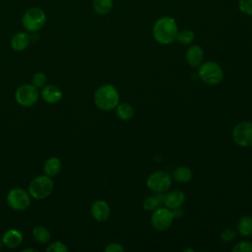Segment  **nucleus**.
Segmentation results:
<instances>
[{
	"instance_id": "1",
	"label": "nucleus",
	"mask_w": 252,
	"mask_h": 252,
	"mask_svg": "<svg viewBox=\"0 0 252 252\" xmlns=\"http://www.w3.org/2000/svg\"><path fill=\"white\" fill-rule=\"evenodd\" d=\"M178 32L177 24L171 17H161L153 27V36L160 44H169L176 40Z\"/></svg>"
},
{
	"instance_id": "2",
	"label": "nucleus",
	"mask_w": 252,
	"mask_h": 252,
	"mask_svg": "<svg viewBox=\"0 0 252 252\" xmlns=\"http://www.w3.org/2000/svg\"><path fill=\"white\" fill-rule=\"evenodd\" d=\"M94 100L99 109L108 111L114 109L119 103V94L112 85H102L95 91Z\"/></svg>"
},
{
	"instance_id": "3",
	"label": "nucleus",
	"mask_w": 252,
	"mask_h": 252,
	"mask_svg": "<svg viewBox=\"0 0 252 252\" xmlns=\"http://www.w3.org/2000/svg\"><path fill=\"white\" fill-rule=\"evenodd\" d=\"M54 183L50 176L44 174L33 178L29 185V193L35 200H42L48 197L53 191Z\"/></svg>"
},
{
	"instance_id": "4",
	"label": "nucleus",
	"mask_w": 252,
	"mask_h": 252,
	"mask_svg": "<svg viewBox=\"0 0 252 252\" xmlns=\"http://www.w3.org/2000/svg\"><path fill=\"white\" fill-rule=\"evenodd\" d=\"M46 23L45 12L38 7L28 9L22 17V25L28 32H37L43 28Z\"/></svg>"
},
{
	"instance_id": "5",
	"label": "nucleus",
	"mask_w": 252,
	"mask_h": 252,
	"mask_svg": "<svg viewBox=\"0 0 252 252\" xmlns=\"http://www.w3.org/2000/svg\"><path fill=\"white\" fill-rule=\"evenodd\" d=\"M198 76L205 84L215 86L222 81L223 72L218 63L208 61L200 66L198 70Z\"/></svg>"
},
{
	"instance_id": "6",
	"label": "nucleus",
	"mask_w": 252,
	"mask_h": 252,
	"mask_svg": "<svg viewBox=\"0 0 252 252\" xmlns=\"http://www.w3.org/2000/svg\"><path fill=\"white\" fill-rule=\"evenodd\" d=\"M232 140L240 147H252V122L242 121L237 123L232 130Z\"/></svg>"
},
{
	"instance_id": "7",
	"label": "nucleus",
	"mask_w": 252,
	"mask_h": 252,
	"mask_svg": "<svg viewBox=\"0 0 252 252\" xmlns=\"http://www.w3.org/2000/svg\"><path fill=\"white\" fill-rule=\"evenodd\" d=\"M146 183L151 191L156 193H164L171 185V178L167 172L158 170L149 175Z\"/></svg>"
},
{
	"instance_id": "8",
	"label": "nucleus",
	"mask_w": 252,
	"mask_h": 252,
	"mask_svg": "<svg viewBox=\"0 0 252 252\" xmlns=\"http://www.w3.org/2000/svg\"><path fill=\"white\" fill-rule=\"evenodd\" d=\"M38 96H39V93L37 88L30 84L21 85L15 93L16 101L24 107H29L33 105L37 101Z\"/></svg>"
},
{
	"instance_id": "9",
	"label": "nucleus",
	"mask_w": 252,
	"mask_h": 252,
	"mask_svg": "<svg viewBox=\"0 0 252 252\" xmlns=\"http://www.w3.org/2000/svg\"><path fill=\"white\" fill-rule=\"evenodd\" d=\"M174 216L170 209L168 208H157L151 217V222L155 229L158 231L167 230L172 222H173Z\"/></svg>"
},
{
	"instance_id": "10",
	"label": "nucleus",
	"mask_w": 252,
	"mask_h": 252,
	"mask_svg": "<svg viewBox=\"0 0 252 252\" xmlns=\"http://www.w3.org/2000/svg\"><path fill=\"white\" fill-rule=\"evenodd\" d=\"M8 205L16 211H24L31 205V195L23 188H13L7 195Z\"/></svg>"
},
{
	"instance_id": "11",
	"label": "nucleus",
	"mask_w": 252,
	"mask_h": 252,
	"mask_svg": "<svg viewBox=\"0 0 252 252\" xmlns=\"http://www.w3.org/2000/svg\"><path fill=\"white\" fill-rule=\"evenodd\" d=\"M92 217L97 221H105L110 216V208L103 200H96L91 207Z\"/></svg>"
},
{
	"instance_id": "12",
	"label": "nucleus",
	"mask_w": 252,
	"mask_h": 252,
	"mask_svg": "<svg viewBox=\"0 0 252 252\" xmlns=\"http://www.w3.org/2000/svg\"><path fill=\"white\" fill-rule=\"evenodd\" d=\"M40 95L42 99L47 103H57L62 98L61 90L54 85H45L41 88Z\"/></svg>"
},
{
	"instance_id": "13",
	"label": "nucleus",
	"mask_w": 252,
	"mask_h": 252,
	"mask_svg": "<svg viewBox=\"0 0 252 252\" xmlns=\"http://www.w3.org/2000/svg\"><path fill=\"white\" fill-rule=\"evenodd\" d=\"M185 58L187 63L191 67H197L199 66L204 58V51L201 46L197 44L191 45L187 50L185 54Z\"/></svg>"
},
{
	"instance_id": "14",
	"label": "nucleus",
	"mask_w": 252,
	"mask_h": 252,
	"mask_svg": "<svg viewBox=\"0 0 252 252\" xmlns=\"http://www.w3.org/2000/svg\"><path fill=\"white\" fill-rule=\"evenodd\" d=\"M185 201V194L180 190H173L164 195L163 204L166 208L172 210L181 207Z\"/></svg>"
},
{
	"instance_id": "15",
	"label": "nucleus",
	"mask_w": 252,
	"mask_h": 252,
	"mask_svg": "<svg viewBox=\"0 0 252 252\" xmlns=\"http://www.w3.org/2000/svg\"><path fill=\"white\" fill-rule=\"evenodd\" d=\"M23 234L18 229H9L2 236V243L8 248H16L23 242Z\"/></svg>"
},
{
	"instance_id": "16",
	"label": "nucleus",
	"mask_w": 252,
	"mask_h": 252,
	"mask_svg": "<svg viewBox=\"0 0 252 252\" xmlns=\"http://www.w3.org/2000/svg\"><path fill=\"white\" fill-rule=\"evenodd\" d=\"M31 42V36L26 32H19L11 38V46L16 51L25 50Z\"/></svg>"
},
{
	"instance_id": "17",
	"label": "nucleus",
	"mask_w": 252,
	"mask_h": 252,
	"mask_svg": "<svg viewBox=\"0 0 252 252\" xmlns=\"http://www.w3.org/2000/svg\"><path fill=\"white\" fill-rule=\"evenodd\" d=\"M163 200H164V194L157 193L156 196H150L144 200L143 209L145 211H155L161 204H163Z\"/></svg>"
},
{
	"instance_id": "18",
	"label": "nucleus",
	"mask_w": 252,
	"mask_h": 252,
	"mask_svg": "<svg viewBox=\"0 0 252 252\" xmlns=\"http://www.w3.org/2000/svg\"><path fill=\"white\" fill-rule=\"evenodd\" d=\"M61 169V160L57 158H48L43 164V171L48 176H55Z\"/></svg>"
},
{
	"instance_id": "19",
	"label": "nucleus",
	"mask_w": 252,
	"mask_h": 252,
	"mask_svg": "<svg viewBox=\"0 0 252 252\" xmlns=\"http://www.w3.org/2000/svg\"><path fill=\"white\" fill-rule=\"evenodd\" d=\"M193 177V172L186 166H179L173 171V178L179 183H188Z\"/></svg>"
},
{
	"instance_id": "20",
	"label": "nucleus",
	"mask_w": 252,
	"mask_h": 252,
	"mask_svg": "<svg viewBox=\"0 0 252 252\" xmlns=\"http://www.w3.org/2000/svg\"><path fill=\"white\" fill-rule=\"evenodd\" d=\"M115 108H116V115L120 120L127 121L133 117L134 109L129 103L127 102L118 103Z\"/></svg>"
},
{
	"instance_id": "21",
	"label": "nucleus",
	"mask_w": 252,
	"mask_h": 252,
	"mask_svg": "<svg viewBox=\"0 0 252 252\" xmlns=\"http://www.w3.org/2000/svg\"><path fill=\"white\" fill-rule=\"evenodd\" d=\"M33 238L39 243H47L50 240V232L48 228L44 225H36L32 229Z\"/></svg>"
},
{
	"instance_id": "22",
	"label": "nucleus",
	"mask_w": 252,
	"mask_h": 252,
	"mask_svg": "<svg viewBox=\"0 0 252 252\" xmlns=\"http://www.w3.org/2000/svg\"><path fill=\"white\" fill-rule=\"evenodd\" d=\"M237 231L243 235L247 236L252 233V218L249 216H244L240 218L237 221Z\"/></svg>"
},
{
	"instance_id": "23",
	"label": "nucleus",
	"mask_w": 252,
	"mask_h": 252,
	"mask_svg": "<svg viewBox=\"0 0 252 252\" xmlns=\"http://www.w3.org/2000/svg\"><path fill=\"white\" fill-rule=\"evenodd\" d=\"M113 6V0H93V9L98 15H106Z\"/></svg>"
},
{
	"instance_id": "24",
	"label": "nucleus",
	"mask_w": 252,
	"mask_h": 252,
	"mask_svg": "<svg viewBox=\"0 0 252 252\" xmlns=\"http://www.w3.org/2000/svg\"><path fill=\"white\" fill-rule=\"evenodd\" d=\"M193 39H194V32L191 30L185 29L177 32L176 40L181 44H184V45L190 44L193 41Z\"/></svg>"
},
{
	"instance_id": "25",
	"label": "nucleus",
	"mask_w": 252,
	"mask_h": 252,
	"mask_svg": "<svg viewBox=\"0 0 252 252\" xmlns=\"http://www.w3.org/2000/svg\"><path fill=\"white\" fill-rule=\"evenodd\" d=\"M46 81H47V77L44 73L42 72H37L33 75L32 79V85L39 89V88H42L46 85Z\"/></svg>"
},
{
	"instance_id": "26",
	"label": "nucleus",
	"mask_w": 252,
	"mask_h": 252,
	"mask_svg": "<svg viewBox=\"0 0 252 252\" xmlns=\"http://www.w3.org/2000/svg\"><path fill=\"white\" fill-rule=\"evenodd\" d=\"M238 8L241 13L252 16V0H239Z\"/></svg>"
},
{
	"instance_id": "27",
	"label": "nucleus",
	"mask_w": 252,
	"mask_h": 252,
	"mask_svg": "<svg viewBox=\"0 0 252 252\" xmlns=\"http://www.w3.org/2000/svg\"><path fill=\"white\" fill-rule=\"evenodd\" d=\"M46 251L47 252H67L68 248L64 243L60 241H55L46 248Z\"/></svg>"
},
{
	"instance_id": "28",
	"label": "nucleus",
	"mask_w": 252,
	"mask_h": 252,
	"mask_svg": "<svg viewBox=\"0 0 252 252\" xmlns=\"http://www.w3.org/2000/svg\"><path fill=\"white\" fill-rule=\"evenodd\" d=\"M233 252H252V243L248 241H242L237 243L233 249Z\"/></svg>"
},
{
	"instance_id": "29",
	"label": "nucleus",
	"mask_w": 252,
	"mask_h": 252,
	"mask_svg": "<svg viewBox=\"0 0 252 252\" xmlns=\"http://www.w3.org/2000/svg\"><path fill=\"white\" fill-rule=\"evenodd\" d=\"M235 234H236L235 230H233L232 228H229V227H228V228H225V229H223V230L221 231V233H220V238H221L222 241L229 242V241H231V240L234 239Z\"/></svg>"
},
{
	"instance_id": "30",
	"label": "nucleus",
	"mask_w": 252,
	"mask_h": 252,
	"mask_svg": "<svg viewBox=\"0 0 252 252\" xmlns=\"http://www.w3.org/2000/svg\"><path fill=\"white\" fill-rule=\"evenodd\" d=\"M105 252H123L124 248L119 243H109L105 248Z\"/></svg>"
},
{
	"instance_id": "31",
	"label": "nucleus",
	"mask_w": 252,
	"mask_h": 252,
	"mask_svg": "<svg viewBox=\"0 0 252 252\" xmlns=\"http://www.w3.org/2000/svg\"><path fill=\"white\" fill-rule=\"evenodd\" d=\"M28 251H31V252H36L35 249H32V248H27V249H23V252H28Z\"/></svg>"
},
{
	"instance_id": "32",
	"label": "nucleus",
	"mask_w": 252,
	"mask_h": 252,
	"mask_svg": "<svg viewBox=\"0 0 252 252\" xmlns=\"http://www.w3.org/2000/svg\"><path fill=\"white\" fill-rule=\"evenodd\" d=\"M184 251H194V250L193 249H185Z\"/></svg>"
},
{
	"instance_id": "33",
	"label": "nucleus",
	"mask_w": 252,
	"mask_h": 252,
	"mask_svg": "<svg viewBox=\"0 0 252 252\" xmlns=\"http://www.w3.org/2000/svg\"><path fill=\"white\" fill-rule=\"evenodd\" d=\"M2 244H3V243H2V240H1V241H0V249L2 248Z\"/></svg>"
}]
</instances>
